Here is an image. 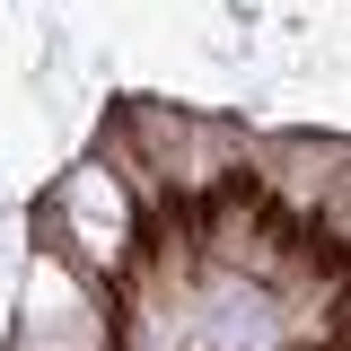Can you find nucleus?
<instances>
[{
  "instance_id": "nucleus-1",
  "label": "nucleus",
  "mask_w": 351,
  "mask_h": 351,
  "mask_svg": "<svg viewBox=\"0 0 351 351\" xmlns=\"http://www.w3.org/2000/svg\"><path fill=\"white\" fill-rule=\"evenodd\" d=\"M80 219H106V228H114V219H123L114 184H97V176H88V184H80Z\"/></svg>"
}]
</instances>
